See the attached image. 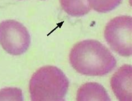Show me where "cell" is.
I'll return each instance as SVG.
<instances>
[{
	"label": "cell",
	"mask_w": 132,
	"mask_h": 101,
	"mask_svg": "<svg viewBox=\"0 0 132 101\" xmlns=\"http://www.w3.org/2000/svg\"><path fill=\"white\" fill-rule=\"evenodd\" d=\"M75 70L88 76L106 75L117 65V60L109 50L99 41L86 40L76 44L69 54Z\"/></svg>",
	"instance_id": "1"
},
{
	"label": "cell",
	"mask_w": 132,
	"mask_h": 101,
	"mask_svg": "<svg viewBox=\"0 0 132 101\" xmlns=\"http://www.w3.org/2000/svg\"><path fill=\"white\" fill-rule=\"evenodd\" d=\"M69 87V79L61 69L55 66H45L35 72L30 80L31 100H65Z\"/></svg>",
	"instance_id": "2"
},
{
	"label": "cell",
	"mask_w": 132,
	"mask_h": 101,
	"mask_svg": "<svg viewBox=\"0 0 132 101\" xmlns=\"http://www.w3.org/2000/svg\"><path fill=\"white\" fill-rule=\"evenodd\" d=\"M132 19L120 16L111 20L104 31V37L110 48L123 57L132 54Z\"/></svg>",
	"instance_id": "3"
},
{
	"label": "cell",
	"mask_w": 132,
	"mask_h": 101,
	"mask_svg": "<svg viewBox=\"0 0 132 101\" xmlns=\"http://www.w3.org/2000/svg\"><path fill=\"white\" fill-rule=\"evenodd\" d=\"M30 43V34L22 24L13 20L0 23V44L7 53L22 55L28 49Z\"/></svg>",
	"instance_id": "4"
},
{
	"label": "cell",
	"mask_w": 132,
	"mask_h": 101,
	"mask_svg": "<svg viewBox=\"0 0 132 101\" xmlns=\"http://www.w3.org/2000/svg\"><path fill=\"white\" fill-rule=\"evenodd\" d=\"M131 65L125 64L118 69L112 77L111 87L118 100H131Z\"/></svg>",
	"instance_id": "5"
},
{
	"label": "cell",
	"mask_w": 132,
	"mask_h": 101,
	"mask_svg": "<svg viewBox=\"0 0 132 101\" xmlns=\"http://www.w3.org/2000/svg\"><path fill=\"white\" fill-rule=\"evenodd\" d=\"M78 101L101 100L110 101V99L106 89L98 83L89 82L82 85L78 90Z\"/></svg>",
	"instance_id": "6"
},
{
	"label": "cell",
	"mask_w": 132,
	"mask_h": 101,
	"mask_svg": "<svg viewBox=\"0 0 132 101\" xmlns=\"http://www.w3.org/2000/svg\"><path fill=\"white\" fill-rule=\"evenodd\" d=\"M64 11L72 17L83 16L91 10L88 0H60Z\"/></svg>",
	"instance_id": "7"
},
{
	"label": "cell",
	"mask_w": 132,
	"mask_h": 101,
	"mask_svg": "<svg viewBox=\"0 0 132 101\" xmlns=\"http://www.w3.org/2000/svg\"><path fill=\"white\" fill-rule=\"evenodd\" d=\"M89 6L96 12H109L116 9L122 0H88Z\"/></svg>",
	"instance_id": "8"
}]
</instances>
